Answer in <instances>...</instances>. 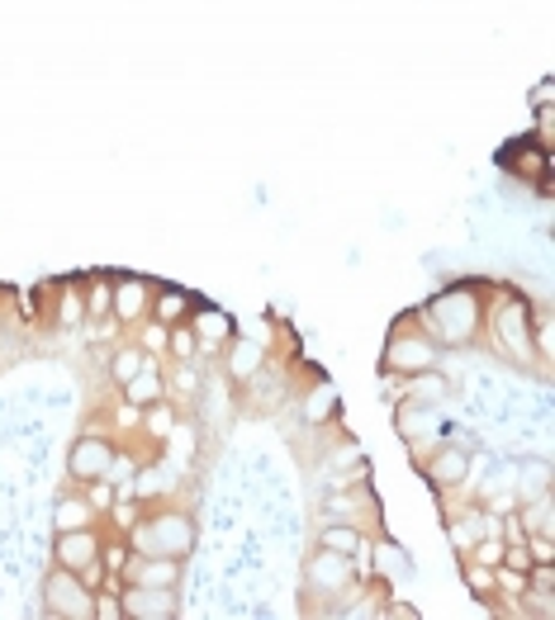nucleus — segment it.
I'll return each instance as SVG.
<instances>
[{"label": "nucleus", "instance_id": "1", "mask_svg": "<svg viewBox=\"0 0 555 620\" xmlns=\"http://www.w3.org/2000/svg\"><path fill=\"white\" fill-rule=\"evenodd\" d=\"M195 545V521L181 512H161L153 521H138L129 531V549L133 555H167V559H185Z\"/></svg>", "mask_w": 555, "mask_h": 620}, {"label": "nucleus", "instance_id": "2", "mask_svg": "<svg viewBox=\"0 0 555 620\" xmlns=\"http://www.w3.org/2000/svg\"><path fill=\"white\" fill-rule=\"evenodd\" d=\"M44 611L48 616H67V620H91L96 616V592L81 583V573L72 569H52L44 578Z\"/></svg>", "mask_w": 555, "mask_h": 620}, {"label": "nucleus", "instance_id": "3", "mask_svg": "<svg viewBox=\"0 0 555 620\" xmlns=\"http://www.w3.org/2000/svg\"><path fill=\"white\" fill-rule=\"evenodd\" d=\"M418 318L427 323V332L437 341H466V337H475V327H480V303L470 294H451V299H437L432 308H423Z\"/></svg>", "mask_w": 555, "mask_h": 620}, {"label": "nucleus", "instance_id": "4", "mask_svg": "<svg viewBox=\"0 0 555 620\" xmlns=\"http://www.w3.org/2000/svg\"><path fill=\"white\" fill-rule=\"evenodd\" d=\"M58 563L62 569L81 573V583L96 592V569H100V535L91 526H76V531H58Z\"/></svg>", "mask_w": 555, "mask_h": 620}, {"label": "nucleus", "instance_id": "5", "mask_svg": "<svg viewBox=\"0 0 555 620\" xmlns=\"http://www.w3.org/2000/svg\"><path fill=\"white\" fill-rule=\"evenodd\" d=\"M351 578H357V569H351V555H337V549H318V555L309 559V569H304L309 592H323V597L347 592Z\"/></svg>", "mask_w": 555, "mask_h": 620}, {"label": "nucleus", "instance_id": "6", "mask_svg": "<svg viewBox=\"0 0 555 620\" xmlns=\"http://www.w3.org/2000/svg\"><path fill=\"white\" fill-rule=\"evenodd\" d=\"M119 606H124V616H133V620H171L181 611L171 587H147V583H124Z\"/></svg>", "mask_w": 555, "mask_h": 620}, {"label": "nucleus", "instance_id": "7", "mask_svg": "<svg viewBox=\"0 0 555 620\" xmlns=\"http://www.w3.org/2000/svg\"><path fill=\"white\" fill-rule=\"evenodd\" d=\"M494 332L508 347L512 361H527V341H532V332H527V303H504L494 313Z\"/></svg>", "mask_w": 555, "mask_h": 620}, {"label": "nucleus", "instance_id": "8", "mask_svg": "<svg viewBox=\"0 0 555 620\" xmlns=\"http://www.w3.org/2000/svg\"><path fill=\"white\" fill-rule=\"evenodd\" d=\"M423 474L432 478V488H456V484H466V474H470V454L466 450H437V454H423Z\"/></svg>", "mask_w": 555, "mask_h": 620}, {"label": "nucleus", "instance_id": "9", "mask_svg": "<svg viewBox=\"0 0 555 620\" xmlns=\"http://www.w3.org/2000/svg\"><path fill=\"white\" fill-rule=\"evenodd\" d=\"M110 460H114V450L105 446V440L86 436V440H76V450H72V460H67V470H72L76 478H105V474H110Z\"/></svg>", "mask_w": 555, "mask_h": 620}, {"label": "nucleus", "instance_id": "10", "mask_svg": "<svg viewBox=\"0 0 555 620\" xmlns=\"http://www.w3.org/2000/svg\"><path fill=\"white\" fill-rule=\"evenodd\" d=\"M195 341H200V351H219V347H228V337H233V327H228V318L224 313H214V308H200L195 313Z\"/></svg>", "mask_w": 555, "mask_h": 620}, {"label": "nucleus", "instance_id": "11", "mask_svg": "<svg viewBox=\"0 0 555 620\" xmlns=\"http://www.w3.org/2000/svg\"><path fill=\"white\" fill-rule=\"evenodd\" d=\"M432 361H437V347H427V341H389V355H385V369H432Z\"/></svg>", "mask_w": 555, "mask_h": 620}, {"label": "nucleus", "instance_id": "12", "mask_svg": "<svg viewBox=\"0 0 555 620\" xmlns=\"http://www.w3.org/2000/svg\"><path fill=\"white\" fill-rule=\"evenodd\" d=\"M228 347H233V355H228V375H233L238 384H248V379L256 375V365H262V341L233 337Z\"/></svg>", "mask_w": 555, "mask_h": 620}, {"label": "nucleus", "instance_id": "13", "mask_svg": "<svg viewBox=\"0 0 555 620\" xmlns=\"http://www.w3.org/2000/svg\"><path fill=\"white\" fill-rule=\"evenodd\" d=\"M124 393H129V403H157L161 398V379H157V365L143 355V365L133 369V375L124 379Z\"/></svg>", "mask_w": 555, "mask_h": 620}, {"label": "nucleus", "instance_id": "14", "mask_svg": "<svg viewBox=\"0 0 555 620\" xmlns=\"http://www.w3.org/2000/svg\"><path fill=\"white\" fill-rule=\"evenodd\" d=\"M110 308L119 313V323H138L143 313H147V284H138V280L119 284V289H114V303H110Z\"/></svg>", "mask_w": 555, "mask_h": 620}, {"label": "nucleus", "instance_id": "15", "mask_svg": "<svg viewBox=\"0 0 555 620\" xmlns=\"http://www.w3.org/2000/svg\"><path fill=\"white\" fill-rule=\"evenodd\" d=\"M371 559H375V573H381V578H403V573H409V555H403L395 540H385V535L371 545Z\"/></svg>", "mask_w": 555, "mask_h": 620}, {"label": "nucleus", "instance_id": "16", "mask_svg": "<svg viewBox=\"0 0 555 620\" xmlns=\"http://www.w3.org/2000/svg\"><path fill=\"white\" fill-rule=\"evenodd\" d=\"M323 549H337V555H361V549H365V535H361V526H347V521H337V526L323 531Z\"/></svg>", "mask_w": 555, "mask_h": 620}, {"label": "nucleus", "instance_id": "17", "mask_svg": "<svg viewBox=\"0 0 555 620\" xmlns=\"http://www.w3.org/2000/svg\"><path fill=\"white\" fill-rule=\"evenodd\" d=\"M91 516H96V502H86V498H62L58 502V531L91 526Z\"/></svg>", "mask_w": 555, "mask_h": 620}, {"label": "nucleus", "instance_id": "18", "mask_svg": "<svg viewBox=\"0 0 555 620\" xmlns=\"http://www.w3.org/2000/svg\"><path fill=\"white\" fill-rule=\"evenodd\" d=\"M191 313V294H176V289H167V294L157 299V323H176Z\"/></svg>", "mask_w": 555, "mask_h": 620}, {"label": "nucleus", "instance_id": "19", "mask_svg": "<svg viewBox=\"0 0 555 620\" xmlns=\"http://www.w3.org/2000/svg\"><path fill=\"white\" fill-rule=\"evenodd\" d=\"M81 313H86V299H81V289H76V284H62V308H58V318H62L67 327H76Z\"/></svg>", "mask_w": 555, "mask_h": 620}, {"label": "nucleus", "instance_id": "20", "mask_svg": "<svg viewBox=\"0 0 555 620\" xmlns=\"http://www.w3.org/2000/svg\"><path fill=\"white\" fill-rule=\"evenodd\" d=\"M171 355H176V361H195V355H200V341H195V332H191V327H171Z\"/></svg>", "mask_w": 555, "mask_h": 620}, {"label": "nucleus", "instance_id": "21", "mask_svg": "<svg viewBox=\"0 0 555 620\" xmlns=\"http://www.w3.org/2000/svg\"><path fill=\"white\" fill-rule=\"evenodd\" d=\"M328 408H333V384H318L314 398L304 403V417L309 422H328Z\"/></svg>", "mask_w": 555, "mask_h": 620}, {"label": "nucleus", "instance_id": "22", "mask_svg": "<svg viewBox=\"0 0 555 620\" xmlns=\"http://www.w3.org/2000/svg\"><path fill=\"white\" fill-rule=\"evenodd\" d=\"M110 303H114V289L110 284H96V289H91V299H86V313H91V318H105V313H110Z\"/></svg>", "mask_w": 555, "mask_h": 620}, {"label": "nucleus", "instance_id": "23", "mask_svg": "<svg viewBox=\"0 0 555 620\" xmlns=\"http://www.w3.org/2000/svg\"><path fill=\"white\" fill-rule=\"evenodd\" d=\"M96 616L100 620H119V616H124V606H119V597H110V592H96Z\"/></svg>", "mask_w": 555, "mask_h": 620}, {"label": "nucleus", "instance_id": "24", "mask_svg": "<svg viewBox=\"0 0 555 620\" xmlns=\"http://www.w3.org/2000/svg\"><path fill=\"white\" fill-rule=\"evenodd\" d=\"M138 365H143V351H124V355L114 361V379H129Z\"/></svg>", "mask_w": 555, "mask_h": 620}, {"label": "nucleus", "instance_id": "25", "mask_svg": "<svg viewBox=\"0 0 555 620\" xmlns=\"http://www.w3.org/2000/svg\"><path fill=\"white\" fill-rule=\"evenodd\" d=\"M147 426H153V436H171V412H167V408H157Z\"/></svg>", "mask_w": 555, "mask_h": 620}, {"label": "nucleus", "instance_id": "26", "mask_svg": "<svg viewBox=\"0 0 555 620\" xmlns=\"http://www.w3.org/2000/svg\"><path fill=\"white\" fill-rule=\"evenodd\" d=\"M490 583H494V578H490V573H480V569H470V587H475V592H490Z\"/></svg>", "mask_w": 555, "mask_h": 620}]
</instances>
